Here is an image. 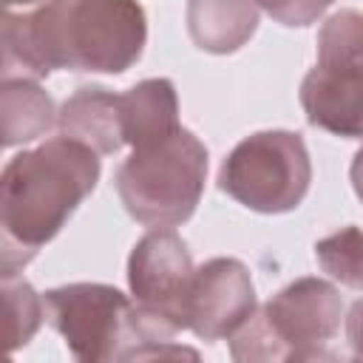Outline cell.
I'll return each instance as SVG.
<instances>
[{
  "label": "cell",
  "instance_id": "obj_8",
  "mask_svg": "<svg viewBox=\"0 0 363 363\" xmlns=\"http://www.w3.org/2000/svg\"><path fill=\"white\" fill-rule=\"evenodd\" d=\"M255 309V286L247 264L221 255L196 267L187 303V329L196 337L230 340Z\"/></svg>",
  "mask_w": 363,
  "mask_h": 363
},
{
  "label": "cell",
  "instance_id": "obj_10",
  "mask_svg": "<svg viewBox=\"0 0 363 363\" xmlns=\"http://www.w3.org/2000/svg\"><path fill=\"white\" fill-rule=\"evenodd\" d=\"M57 130L94 147L99 156H111L125 145L119 94L102 85L77 88L57 111Z\"/></svg>",
  "mask_w": 363,
  "mask_h": 363
},
{
  "label": "cell",
  "instance_id": "obj_3",
  "mask_svg": "<svg viewBox=\"0 0 363 363\" xmlns=\"http://www.w3.org/2000/svg\"><path fill=\"white\" fill-rule=\"evenodd\" d=\"M343 298L332 281L306 275L275 292L230 335V354L255 360H332L329 343L343 320Z\"/></svg>",
  "mask_w": 363,
  "mask_h": 363
},
{
  "label": "cell",
  "instance_id": "obj_7",
  "mask_svg": "<svg viewBox=\"0 0 363 363\" xmlns=\"http://www.w3.org/2000/svg\"><path fill=\"white\" fill-rule=\"evenodd\" d=\"M193 275L190 250L173 227H153L130 250L128 286L133 301L170 320L179 332L187 329Z\"/></svg>",
  "mask_w": 363,
  "mask_h": 363
},
{
  "label": "cell",
  "instance_id": "obj_14",
  "mask_svg": "<svg viewBox=\"0 0 363 363\" xmlns=\"http://www.w3.org/2000/svg\"><path fill=\"white\" fill-rule=\"evenodd\" d=\"M323 68L363 71V11L340 9L318 31V62Z\"/></svg>",
  "mask_w": 363,
  "mask_h": 363
},
{
  "label": "cell",
  "instance_id": "obj_19",
  "mask_svg": "<svg viewBox=\"0 0 363 363\" xmlns=\"http://www.w3.org/2000/svg\"><path fill=\"white\" fill-rule=\"evenodd\" d=\"M349 179H352V187H354V196L363 201V147L354 153L352 159V167H349Z\"/></svg>",
  "mask_w": 363,
  "mask_h": 363
},
{
  "label": "cell",
  "instance_id": "obj_16",
  "mask_svg": "<svg viewBox=\"0 0 363 363\" xmlns=\"http://www.w3.org/2000/svg\"><path fill=\"white\" fill-rule=\"evenodd\" d=\"M3 306H6V346L9 352H17L37 335L45 318V303L28 281L17 275H3Z\"/></svg>",
  "mask_w": 363,
  "mask_h": 363
},
{
  "label": "cell",
  "instance_id": "obj_11",
  "mask_svg": "<svg viewBox=\"0 0 363 363\" xmlns=\"http://www.w3.org/2000/svg\"><path fill=\"white\" fill-rule=\"evenodd\" d=\"M119 111L122 136L125 145H130V150L156 145L182 128L176 85L167 77L142 79L125 94H119Z\"/></svg>",
  "mask_w": 363,
  "mask_h": 363
},
{
  "label": "cell",
  "instance_id": "obj_18",
  "mask_svg": "<svg viewBox=\"0 0 363 363\" xmlns=\"http://www.w3.org/2000/svg\"><path fill=\"white\" fill-rule=\"evenodd\" d=\"M346 343L357 360H363V298H357L346 312Z\"/></svg>",
  "mask_w": 363,
  "mask_h": 363
},
{
  "label": "cell",
  "instance_id": "obj_20",
  "mask_svg": "<svg viewBox=\"0 0 363 363\" xmlns=\"http://www.w3.org/2000/svg\"><path fill=\"white\" fill-rule=\"evenodd\" d=\"M34 3H45V0H6V6H34Z\"/></svg>",
  "mask_w": 363,
  "mask_h": 363
},
{
  "label": "cell",
  "instance_id": "obj_13",
  "mask_svg": "<svg viewBox=\"0 0 363 363\" xmlns=\"http://www.w3.org/2000/svg\"><path fill=\"white\" fill-rule=\"evenodd\" d=\"M0 113H3L6 147L34 142L57 125V111L51 96L31 77H3Z\"/></svg>",
  "mask_w": 363,
  "mask_h": 363
},
{
  "label": "cell",
  "instance_id": "obj_15",
  "mask_svg": "<svg viewBox=\"0 0 363 363\" xmlns=\"http://www.w3.org/2000/svg\"><path fill=\"white\" fill-rule=\"evenodd\" d=\"M318 267L349 289H363V227L349 224L315 244Z\"/></svg>",
  "mask_w": 363,
  "mask_h": 363
},
{
  "label": "cell",
  "instance_id": "obj_2",
  "mask_svg": "<svg viewBox=\"0 0 363 363\" xmlns=\"http://www.w3.org/2000/svg\"><path fill=\"white\" fill-rule=\"evenodd\" d=\"M99 153L77 139L54 136L14 153L0 173L3 275H17L94 193Z\"/></svg>",
  "mask_w": 363,
  "mask_h": 363
},
{
  "label": "cell",
  "instance_id": "obj_17",
  "mask_svg": "<svg viewBox=\"0 0 363 363\" xmlns=\"http://www.w3.org/2000/svg\"><path fill=\"white\" fill-rule=\"evenodd\" d=\"M332 3L335 0H258L261 11H267L275 23L289 28H303L318 23V17H323V11Z\"/></svg>",
  "mask_w": 363,
  "mask_h": 363
},
{
  "label": "cell",
  "instance_id": "obj_12",
  "mask_svg": "<svg viewBox=\"0 0 363 363\" xmlns=\"http://www.w3.org/2000/svg\"><path fill=\"white\" fill-rule=\"evenodd\" d=\"M258 0H187V34L199 51L233 54L258 28Z\"/></svg>",
  "mask_w": 363,
  "mask_h": 363
},
{
  "label": "cell",
  "instance_id": "obj_9",
  "mask_svg": "<svg viewBox=\"0 0 363 363\" xmlns=\"http://www.w3.org/2000/svg\"><path fill=\"white\" fill-rule=\"evenodd\" d=\"M306 122L346 139H363V71L315 65L301 82Z\"/></svg>",
  "mask_w": 363,
  "mask_h": 363
},
{
  "label": "cell",
  "instance_id": "obj_6",
  "mask_svg": "<svg viewBox=\"0 0 363 363\" xmlns=\"http://www.w3.org/2000/svg\"><path fill=\"white\" fill-rule=\"evenodd\" d=\"M45 320L62 335L77 360H125L133 343V306L111 284H62L43 295Z\"/></svg>",
  "mask_w": 363,
  "mask_h": 363
},
{
  "label": "cell",
  "instance_id": "obj_5",
  "mask_svg": "<svg viewBox=\"0 0 363 363\" xmlns=\"http://www.w3.org/2000/svg\"><path fill=\"white\" fill-rule=\"evenodd\" d=\"M312 184V162L301 133L258 130L244 136L221 162L218 187L255 213L295 210Z\"/></svg>",
  "mask_w": 363,
  "mask_h": 363
},
{
  "label": "cell",
  "instance_id": "obj_4",
  "mask_svg": "<svg viewBox=\"0 0 363 363\" xmlns=\"http://www.w3.org/2000/svg\"><path fill=\"white\" fill-rule=\"evenodd\" d=\"M204 182L207 147L187 128L156 145L130 150L113 176L122 207L145 227L184 224L201 201Z\"/></svg>",
  "mask_w": 363,
  "mask_h": 363
},
{
  "label": "cell",
  "instance_id": "obj_1",
  "mask_svg": "<svg viewBox=\"0 0 363 363\" xmlns=\"http://www.w3.org/2000/svg\"><path fill=\"white\" fill-rule=\"evenodd\" d=\"M145 43L147 20L136 0H45L28 14L6 11L3 77L122 74L139 62Z\"/></svg>",
  "mask_w": 363,
  "mask_h": 363
}]
</instances>
